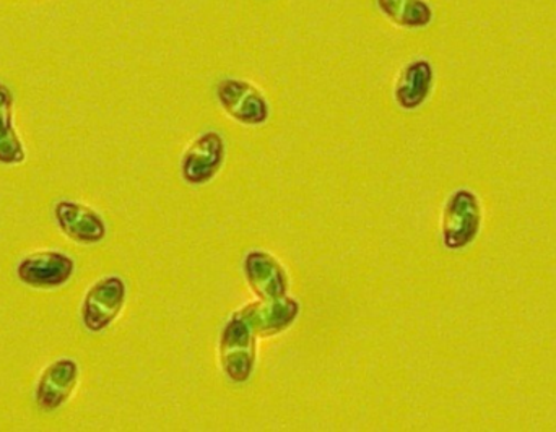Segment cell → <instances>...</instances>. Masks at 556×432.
<instances>
[{
  "instance_id": "obj_4",
  "label": "cell",
  "mask_w": 556,
  "mask_h": 432,
  "mask_svg": "<svg viewBox=\"0 0 556 432\" xmlns=\"http://www.w3.org/2000/svg\"><path fill=\"white\" fill-rule=\"evenodd\" d=\"M127 288L123 278L111 275L101 278L85 294L81 322L91 333L104 332L119 316L126 304Z\"/></svg>"
},
{
  "instance_id": "obj_8",
  "label": "cell",
  "mask_w": 556,
  "mask_h": 432,
  "mask_svg": "<svg viewBox=\"0 0 556 432\" xmlns=\"http://www.w3.org/2000/svg\"><path fill=\"white\" fill-rule=\"evenodd\" d=\"M243 270L248 284L260 300L276 301L287 296V271L270 252H248L243 262Z\"/></svg>"
},
{
  "instance_id": "obj_5",
  "label": "cell",
  "mask_w": 556,
  "mask_h": 432,
  "mask_svg": "<svg viewBox=\"0 0 556 432\" xmlns=\"http://www.w3.org/2000/svg\"><path fill=\"white\" fill-rule=\"evenodd\" d=\"M225 162V140L215 130H207L192 140L181 160V175L188 185L204 186L220 171Z\"/></svg>"
},
{
  "instance_id": "obj_11",
  "label": "cell",
  "mask_w": 556,
  "mask_h": 432,
  "mask_svg": "<svg viewBox=\"0 0 556 432\" xmlns=\"http://www.w3.org/2000/svg\"><path fill=\"white\" fill-rule=\"evenodd\" d=\"M434 87V67L428 59H415L402 67L394 87V100L404 111H417L427 103Z\"/></svg>"
},
{
  "instance_id": "obj_1",
  "label": "cell",
  "mask_w": 556,
  "mask_h": 432,
  "mask_svg": "<svg viewBox=\"0 0 556 432\" xmlns=\"http://www.w3.org/2000/svg\"><path fill=\"white\" fill-rule=\"evenodd\" d=\"M482 204L476 192L457 189L444 204L441 239L447 251H463L473 244L482 229Z\"/></svg>"
},
{
  "instance_id": "obj_13",
  "label": "cell",
  "mask_w": 556,
  "mask_h": 432,
  "mask_svg": "<svg viewBox=\"0 0 556 432\" xmlns=\"http://www.w3.org/2000/svg\"><path fill=\"white\" fill-rule=\"evenodd\" d=\"M13 98L9 88L0 84V163L20 165L25 160V149L13 127Z\"/></svg>"
},
{
  "instance_id": "obj_6",
  "label": "cell",
  "mask_w": 556,
  "mask_h": 432,
  "mask_svg": "<svg viewBox=\"0 0 556 432\" xmlns=\"http://www.w3.org/2000/svg\"><path fill=\"white\" fill-rule=\"evenodd\" d=\"M74 270V261L68 255L59 251H41L23 258L16 267V275L23 284L52 290L67 283Z\"/></svg>"
},
{
  "instance_id": "obj_2",
  "label": "cell",
  "mask_w": 556,
  "mask_h": 432,
  "mask_svg": "<svg viewBox=\"0 0 556 432\" xmlns=\"http://www.w3.org/2000/svg\"><path fill=\"white\" fill-rule=\"evenodd\" d=\"M256 333L235 313L222 330L218 358L222 371L235 384H247L256 365Z\"/></svg>"
},
{
  "instance_id": "obj_9",
  "label": "cell",
  "mask_w": 556,
  "mask_h": 432,
  "mask_svg": "<svg viewBox=\"0 0 556 432\" xmlns=\"http://www.w3.org/2000/svg\"><path fill=\"white\" fill-rule=\"evenodd\" d=\"M78 384V365L74 359L61 358L42 371L36 385V404L45 411L61 408L74 394Z\"/></svg>"
},
{
  "instance_id": "obj_7",
  "label": "cell",
  "mask_w": 556,
  "mask_h": 432,
  "mask_svg": "<svg viewBox=\"0 0 556 432\" xmlns=\"http://www.w3.org/2000/svg\"><path fill=\"white\" fill-rule=\"evenodd\" d=\"M301 306L293 297H281L276 301H256L237 310L253 332L261 339H270L293 326L300 316Z\"/></svg>"
},
{
  "instance_id": "obj_10",
  "label": "cell",
  "mask_w": 556,
  "mask_h": 432,
  "mask_svg": "<svg viewBox=\"0 0 556 432\" xmlns=\"http://www.w3.org/2000/svg\"><path fill=\"white\" fill-rule=\"evenodd\" d=\"M59 228L80 244H98L106 238V223L98 212L78 202L62 201L54 207Z\"/></svg>"
},
{
  "instance_id": "obj_3",
  "label": "cell",
  "mask_w": 556,
  "mask_h": 432,
  "mask_svg": "<svg viewBox=\"0 0 556 432\" xmlns=\"http://www.w3.org/2000/svg\"><path fill=\"white\" fill-rule=\"evenodd\" d=\"M217 100L225 113L243 126H263L269 120V101L256 85L243 78H224L217 85Z\"/></svg>"
},
{
  "instance_id": "obj_12",
  "label": "cell",
  "mask_w": 556,
  "mask_h": 432,
  "mask_svg": "<svg viewBox=\"0 0 556 432\" xmlns=\"http://www.w3.org/2000/svg\"><path fill=\"white\" fill-rule=\"evenodd\" d=\"M379 12L399 28L425 29L433 23V7L428 0H376Z\"/></svg>"
}]
</instances>
